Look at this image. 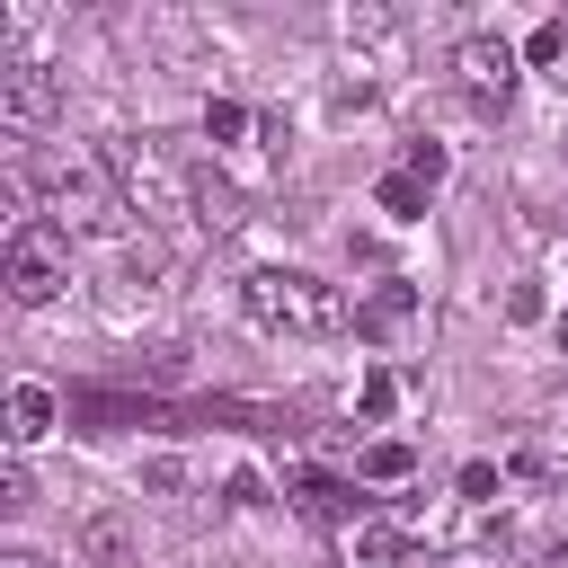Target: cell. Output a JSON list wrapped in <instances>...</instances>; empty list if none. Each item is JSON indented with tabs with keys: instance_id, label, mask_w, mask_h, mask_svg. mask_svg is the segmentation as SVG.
<instances>
[{
	"instance_id": "16",
	"label": "cell",
	"mask_w": 568,
	"mask_h": 568,
	"mask_svg": "<svg viewBox=\"0 0 568 568\" xmlns=\"http://www.w3.org/2000/svg\"><path fill=\"white\" fill-rule=\"evenodd\" d=\"M426 195H435V186H417V178H408V169H390V178H382V186H373V204H382V213H390V222H426Z\"/></svg>"
},
{
	"instance_id": "18",
	"label": "cell",
	"mask_w": 568,
	"mask_h": 568,
	"mask_svg": "<svg viewBox=\"0 0 568 568\" xmlns=\"http://www.w3.org/2000/svg\"><path fill=\"white\" fill-rule=\"evenodd\" d=\"M524 62H541V71H550V62H568V18H541V27L524 36Z\"/></svg>"
},
{
	"instance_id": "14",
	"label": "cell",
	"mask_w": 568,
	"mask_h": 568,
	"mask_svg": "<svg viewBox=\"0 0 568 568\" xmlns=\"http://www.w3.org/2000/svg\"><path fill=\"white\" fill-rule=\"evenodd\" d=\"M399 390H408V373H390V364H373V373L355 382V417H364V426H382V417L399 408Z\"/></svg>"
},
{
	"instance_id": "2",
	"label": "cell",
	"mask_w": 568,
	"mask_h": 568,
	"mask_svg": "<svg viewBox=\"0 0 568 568\" xmlns=\"http://www.w3.org/2000/svg\"><path fill=\"white\" fill-rule=\"evenodd\" d=\"M240 311H248L266 337H337V328H355L346 293L320 284V275H302V266H257V275H240Z\"/></svg>"
},
{
	"instance_id": "23",
	"label": "cell",
	"mask_w": 568,
	"mask_h": 568,
	"mask_svg": "<svg viewBox=\"0 0 568 568\" xmlns=\"http://www.w3.org/2000/svg\"><path fill=\"white\" fill-rule=\"evenodd\" d=\"M559 355H568V311H559Z\"/></svg>"
},
{
	"instance_id": "4",
	"label": "cell",
	"mask_w": 568,
	"mask_h": 568,
	"mask_svg": "<svg viewBox=\"0 0 568 568\" xmlns=\"http://www.w3.org/2000/svg\"><path fill=\"white\" fill-rule=\"evenodd\" d=\"M0 284H9V302H27V311L62 302V293H71V231H53L44 213L9 222V240H0Z\"/></svg>"
},
{
	"instance_id": "15",
	"label": "cell",
	"mask_w": 568,
	"mask_h": 568,
	"mask_svg": "<svg viewBox=\"0 0 568 568\" xmlns=\"http://www.w3.org/2000/svg\"><path fill=\"white\" fill-rule=\"evenodd\" d=\"M195 231H213V240L240 231V195H231L222 178H195Z\"/></svg>"
},
{
	"instance_id": "24",
	"label": "cell",
	"mask_w": 568,
	"mask_h": 568,
	"mask_svg": "<svg viewBox=\"0 0 568 568\" xmlns=\"http://www.w3.org/2000/svg\"><path fill=\"white\" fill-rule=\"evenodd\" d=\"M559 89H568V71H559Z\"/></svg>"
},
{
	"instance_id": "8",
	"label": "cell",
	"mask_w": 568,
	"mask_h": 568,
	"mask_svg": "<svg viewBox=\"0 0 568 568\" xmlns=\"http://www.w3.org/2000/svg\"><path fill=\"white\" fill-rule=\"evenodd\" d=\"M284 497L302 506V515H320V524H355L364 515V497H355V479H337V470H284Z\"/></svg>"
},
{
	"instance_id": "19",
	"label": "cell",
	"mask_w": 568,
	"mask_h": 568,
	"mask_svg": "<svg viewBox=\"0 0 568 568\" xmlns=\"http://www.w3.org/2000/svg\"><path fill=\"white\" fill-rule=\"evenodd\" d=\"M399 169H408L417 186H444V169H453V160H444V142H408V160H399Z\"/></svg>"
},
{
	"instance_id": "10",
	"label": "cell",
	"mask_w": 568,
	"mask_h": 568,
	"mask_svg": "<svg viewBox=\"0 0 568 568\" xmlns=\"http://www.w3.org/2000/svg\"><path fill=\"white\" fill-rule=\"evenodd\" d=\"M71 408L44 390V382H9V453H27V444H44L53 426H62Z\"/></svg>"
},
{
	"instance_id": "6",
	"label": "cell",
	"mask_w": 568,
	"mask_h": 568,
	"mask_svg": "<svg viewBox=\"0 0 568 568\" xmlns=\"http://www.w3.org/2000/svg\"><path fill=\"white\" fill-rule=\"evenodd\" d=\"M53 106H62V80H53V62H36V53H18V62H0V133H44L53 124Z\"/></svg>"
},
{
	"instance_id": "1",
	"label": "cell",
	"mask_w": 568,
	"mask_h": 568,
	"mask_svg": "<svg viewBox=\"0 0 568 568\" xmlns=\"http://www.w3.org/2000/svg\"><path fill=\"white\" fill-rule=\"evenodd\" d=\"M27 186H36V213L53 231H124L133 222L106 151H36L27 160Z\"/></svg>"
},
{
	"instance_id": "20",
	"label": "cell",
	"mask_w": 568,
	"mask_h": 568,
	"mask_svg": "<svg viewBox=\"0 0 568 568\" xmlns=\"http://www.w3.org/2000/svg\"><path fill=\"white\" fill-rule=\"evenodd\" d=\"M0 506H36V479H27V453L0 462Z\"/></svg>"
},
{
	"instance_id": "22",
	"label": "cell",
	"mask_w": 568,
	"mask_h": 568,
	"mask_svg": "<svg viewBox=\"0 0 568 568\" xmlns=\"http://www.w3.org/2000/svg\"><path fill=\"white\" fill-rule=\"evenodd\" d=\"M0 568H53V559H44V550H27V541H18V550H0Z\"/></svg>"
},
{
	"instance_id": "7",
	"label": "cell",
	"mask_w": 568,
	"mask_h": 568,
	"mask_svg": "<svg viewBox=\"0 0 568 568\" xmlns=\"http://www.w3.org/2000/svg\"><path fill=\"white\" fill-rule=\"evenodd\" d=\"M337 568H426V559H417V532H408V515H382V506H364V515L337 532Z\"/></svg>"
},
{
	"instance_id": "9",
	"label": "cell",
	"mask_w": 568,
	"mask_h": 568,
	"mask_svg": "<svg viewBox=\"0 0 568 568\" xmlns=\"http://www.w3.org/2000/svg\"><path fill=\"white\" fill-rule=\"evenodd\" d=\"M417 311H426V302H417V284H408V275H390V284H373V293L355 302V337H408V328H417Z\"/></svg>"
},
{
	"instance_id": "5",
	"label": "cell",
	"mask_w": 568,
	"mask_h": 568,
	"mask_svg": "<svg viewBox=\"0 0 568 568\" xmlns=\"http://www.w3.org/2000/svg\"><path fill=\"white\" fill-rule=\"evenodd\" d=\"M515 62H524V53H515L506 36H488V27H479V36H462V44H453V89H462L479 115H497V106L515 98Z\"/></svg>"
},
{
	"instance_id": "12",
	"label": "cell",
	"mask_w": 568,
	"mask_h": 568,
	"mask_svg": "<svg viewBox=\"0 0 568 568\" xmlns=\"http://www.w3.org/2000/svg\"><path fill=\"white\" fill-rule=\"evenodd\" d=\"M71 417H80V435H115V426H151V408H142V399H115V390H71Z\"/></svg>"
},
{
	"instance_id": "13",
	"label": "cell",
	"mask_w": 568,
	"mask_h": 568,
	"mask_svg": "<svg viewBox=\"0 0 568 568\" xmlns=\"http://www.w3.org/2000/svg\"><path fill=\"white\" fill-rule=\"evenodd\" d=\"M248 133H257V115H248L240 98H204V142H213V151H240Z\"/></svg>"
},
{
	"instance_id": "21",
	"label": "cell",
	"mask_w": 568,
	"mask_h": 568,
	"mask_svg": "<svg viewBox=\"0 0 568 568\" xmlns=\"http://www.w3.org/2000/svg\"><path fill=\"white\" fill-rule=\"evenodd\" d=\"M506 320H541V284H515L506 293Z\"/></svg>"
},
{
	"instance_id": "17",
	"label": "cell",
	"mask_w": 568,
	"mask_h": 568,
	"mask_svg": "<svg viewBox=\"0 0 568 568\" xmlns=\"http://www.w3.org/2000/svg\"><path fill=\"white\" fill-rule=\"evenodd\" d=\"M80 541H89V550H98L106 568H124V559H133V532H124L115 515H89V532H80Z\"/></svg>"
},
{
	"instance_id": "3",
	"label": "cell",
	"mask_w": 568,
	"mask_h": 568,
	"mask_svg": "<svg viewBox=\"0 0 568 568\" xmlns=\"http://www.w3.org/2000/svg\"><path fill=\"white\" fill-rule=\"evenodd\" d=\"M106 169H115V186H124V204L142 213V231H160V222H195V169L178 160V142H160V133H115L106 142Z\"/></svg>"
},
{
	"instance_id": "11",
	"label": "cell",
	"mask_w": 568,
	"mask_h": 568,
	"mask_svg": "<svg viewBox=\"0 0 568 568\" xmlns=\"http://www.w3.org/2000/svg\"><path fill=\"white\" fill-rule=\"evenodd\" d=\"M417 470V444L408 435H373V444H355V488H399Z\"/></svg>"
}]
</instances>
